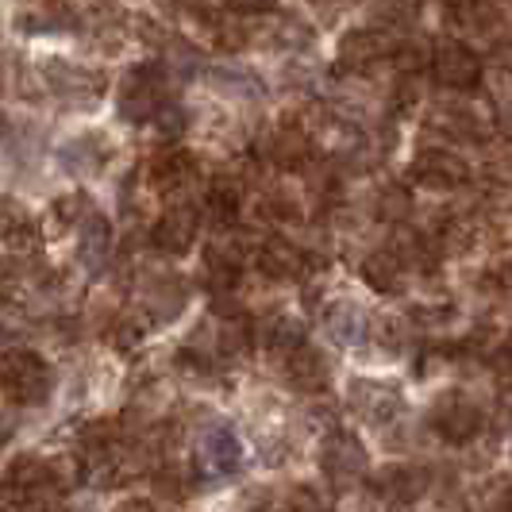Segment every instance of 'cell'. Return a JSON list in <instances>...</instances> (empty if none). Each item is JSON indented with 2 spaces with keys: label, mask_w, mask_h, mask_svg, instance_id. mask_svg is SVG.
I'll return each instance as SVG.
<instances>
[{
  "label": "cell",
  "mask_w": 512,
  "mask_h": 512,
  "mask_svg": "<svg viewBox=\"0 0 512 512\" xmlns=\"http://www.w3.org/2000/svg\"><path fill=\"white\" fill-rule=\"evenodd\" d=\"M166 70L158 62H139L131 66L128 77L120 81V93H116V104H120V116L128 124H154V116L166 108Z\"/></svg>",
  "instance_id": "obj_1"
},
{
  "label": "cell",
  "mask_w": 512,
  "mask_h": 512,
  "mask_svg": "<svg viewBox=\"0 0 512 512\" xmlns=\"http://www.w3.org/2000/svg\"><path fill=\"white\" fill-rule=\"evenodd\" d=\"M0 389L16 405H43L51 397V366L35 351H8L0 359Z\"/></svg>",
  "instance_id": "obj_2"
},
{
  "label": "cell",
  "mask_w": 512,
  "mask_h": 512,
  "mask_svg": "<svg viewBox=\"0 0 512 512\" xmlns=\"http://www.w3.org/2000/svg\"><path fill=\"white\" fill-rule=\"evenodd\" d=\"M432 74L443 89H455V93H470L482 85V58L474 47H466L462 39H439L432 47Z\"/></svg>",
  "instance_id": "obj_3"
},
{
  "label": "cell",
  "mask_w": 512,
  "mask_h": 512,
  "mask_svg": "<svg viewBox=\"0 0 512 512\" xmlns=\"http://www.w3.org/2000/svg\"><path fill=\"white\" fill-rule=\"evenodd\" d=\"M428 424L447 443H470V439L482 432L486 416H482V405L470 401L466 393H443L436 405H432V412H428Z\"/></svg>",
  "instance_id": "obj_4"
},
{
  "label": "cell",
  "mask_w": 512,
  "mask_h": 512,
  "mask_svg": "<svg viewBox=\"0 0 512 512\" xmlns=\"http://www.w3.org/2000/svg\"><path fill=\"white\" fill-rule=\"evenodd\" d=\"M393 54H397V39L389 31H382V27H351L339 39L335 66L339 70H351V74H362V70L382 66L385 58H393Z\"/></svg>",
  "instance_id": "obj_5"
},
{
  "label": "cell",
  "mask_w": 512,
  "mask_h": 512,
  "mask_svg": "<svg viewBox=\"0 0 512 512\" xmlns=\"http://www.w3.org/2000/svg\"><path fill=\"white\" fill-rule=\"evenodd\" d=\"M62 486H66V482H62L58 466H54V462L35 459V455L12 462V470H8L4 482H0L4 497L24 501V505H31V501H47V497H54V493H62Z\"/></svg>",
  "instance_id": "obj_6"
},
{
  "label": "cell",
  "mask_w": 512,
  "mask_h": 512,
  "mask_svg": "<svg viewBox=\"0 0 512 512\" xmlns=\"http://www.w3.org/2000/svg\"><path fill=\"white\" fill-rule=\"evenodd\" d=\"M409 181L424 189H462L470 181V162L443 147H424L409 162Z\"/></svg>",
  "instance_id": "obj_7"
},
{
  "label": "cell",
  "mask_w": 512,
  "mask_h": 512,
  "mask_svg": "<svg viewBox=\"0 0 512 512\" xmlns=\"http://www.w3.org/2000/svg\"><path fill=\"white\" fill-rule=\"evenodd\" d=\"M320 466L332 486H355L366 474V447L355 432H332L320 447Z\"/></svg>",
  "instance_id": "obj_8"
},
{
  "label": "cell",
  "mask_w": 512,
  "mask_h": 512,
  "mask_svg": "<svg viewBox=\"0 0 512 512\" xmlns=\"http://www.w3.org/2000/svg\"><path fill=\"white\" fill-rule=\"evenodd\" d=\"M347 405L359 416L362 424H389L401 412V389L389 382H374V378H355L347 389Z\"/></svg>",
  "instance_id": "obj_9"
},
{
  "label": "cell",
  "mask_w": 512,
  "mask_h": 512,
  "mask_svg": "<svg viewBox=\"0 0 512 512\" xmlns=\"http://www.w3.org/2000/svg\"><path fill=\"white\" fill-rule=\"evenodd\" d=\"M197 231H201V212H197V205L181 201L158 216V224L151 228V243L162 255H185L197 243Z\"/></svg>",
  "instance_id": "obj_10"
},
{
  "label": "cell",
  "mask_w": 512,
  "mask_h": 512,
  "mask_svg": "<svg viewBox=\"0 0 512 512\" xmlns=\"http://www.w3.org/2000/svg\"><path fill=\"white\" fill-rule=\"evenodd\" d=\"M274 366L282 370V378L289 382V389H297V393H324L328 382H332L328 359H324L308 339L297 351H289L282 362H274Z\"/></svg>",
  "instance_id": "obj_11"
},
{
  "label": "cell",
  "mask_w": 512,
  "mask_h": 512,
  "mask_svg": "<svg viewBox=\"0 0 512 512\" xmlns=\"http://www.w3.org/2000/svg\"><path fill=\"white\" fill-rule=\"evenodd\" d=\"M308 151H312L308 131L297 120L274 124V128L266 131V139H262V158L270 166H278V170H301L308 162Z\"/></svg>",
  "instance_id": "obj_12"
},
{
  "label": "cell",
  "mask_w": 512,
  "mask_h": 512,
  "mask_svg": "<svg viewBox=\"0 0 512 512\" xmlns=\"http://www.w3.org/2000/svg\"><path fill=\"white\" fill-rule=\"evenodd\" d=\"M258 270L266 274V278H278V282H289V278H305V255L282 239V235H266L262 243H258Z\"/></svg>",
  "instance_id": "obj_13"
},
{
  "label": "cell",
  "mask_w": 512,
  "mask_h": 512,
  "mask_svg": "<svg viewBox=\"0 0 512 512\" xmlns=\"http://www.w3.org/2000/svg\"><path fill=\"white\" fill-rule=\"evenodd\" d=\"M193 174H197V158H193V151H185V147H166V151L154 154L151 166H147L151 189H158V193L181 189L185 181H193Z\"/></svg>",
  "instance_id": "obj_14"
},
{
  "label": "cell",
  "mask_w": 512,
  "mask_h": 512,
  "mask_svg": "<svg viewBox=\"0 0 512 512\" xmlns=\"http://www.w3.org/2000/svg\"><path fill=\"white\" fill-rule=\"evenodd\" d=\"M243 282V251H235V247H224V243H216V247H208L205 255V289L212 297H228L235 293Z\"/></svg>",
  "instance_id": "obj_15"
},
{
  "label": "cell",
  "mask_w": 512,
  "mask_h": 512,
  "mask_svg": "<svg viewBox=\"0 0 512 512\" xmlns=\"http://www.w3.org/2000/svg\"><path fill=\"white\" fill-rule=\"evenodd\" d=\"M239 208H243V181H235L231 174H216V178L208 181L205 212L212 224L231 228L239 220Z\"/></svg>",
  "instance_id": "obj_16"
},
{
  "label": "cell",
  "mask_w": 512,
  "mask_h": 512,
  "mask_svg": "<svg viewBox=\"0 0 512 512\" xmlns=\"http://www.w3.org/2000/svg\"><path fill=\"white\" fill-rule=\"evenodd\" d=\"M362 282L370 285L374 293H401L405 289V262L401 255H393V251H374V255L362 262Z\"/></svg>",
  "instance_id": "obj_17"
},
{
  "label": "cell",
  "mask_w": 512,
  "mask_h": 512,
  "mask_svg": "<svg viewBox=\"0 0 512 512\" xmlns=\"http://www.w3.org/2000/svg\"><path fill=\"white\" fill-rule=\"evenodd\" d=\"M201 459H205V466L212 470V474H235L239 470V439H235V432L231 428H208L205 436H201Z\"/></svg>",
  "instance_id": "obj_18"
},
{
  "label": "cell",
  "mask_w": 512,
  "mask_h": 512,
  "mask_svg": "<svg viewBox=\"0 0 512 512\" xmlns=\"http://www.w3.org/2000/svg\"><path fill=\"white\" fill-rule=\"evenodd\" d=\"M378 489L393 505H412L424 493V474L405 466V462H397V466H385L382 474H378Z\"/></svg>",
  "instance_id": "obj_19"
},
{
  "label": "cell",
  "mask_w": 512,
  "mask_h": 512,
  "mask_svg": "<svg viewBox=\"0 0 512 512\" xmlns=\"http://www.w3.org/2000/svg\"><path fill=\"white\" fill-rule=\"evenodd\" d=\"M262 343H266V355H270V359L282 362L289 351H297V347L305 343V328H301L297 320H289V316H278V320L266 328Z\"/></svg>",
  "instance_id": "obj_20"
},
{
  "label": "cell",
  "mask_w": 512,
  "mask_h": 512,
  "mask_svg": "<svg viewBox=\"0 0 512 512\" xmlns=\"http://www.w3.org/2000/svg\"><path fill=\"white\" fill-rule=\"evenodd\" d=\"M328 332L339 343H359L362 332H366V320H362V312L351 301H339V305L328 308Z\"/></svg>",
  "instance_id": "obj_21"
},
{
  "label": "cell",
  "mask_w": 512,
  "mask_h": 512,
  "mask_svg": "<svg viewBox=\"0 0 512 512\" xmlns=\"http://www.w3.org/2000/svg\"><path fill=\"white\" fill-rule=\"evenodd\" d=\"M443 12L462 27H482L493 16V0H443Z\"/></svg>",
  "instance_id": "obj_22"
},
{
  "label": "cell",
  "mask_w": 512,
  "mask_h": 512,
  "mask_svg": "<svg viewBox=\"0 0 512 512\" xmlns=\"http://www.w3.org/2000/svg\"><path fill=\"white\" fill-rule=\"evenodd\" d=\"M436 128L447 131V135H455V139H478V120H474V112H466V108H439Z\"/></svg>",
  "instance_id": "obj_23"
},
{
  "label": "cell",
  "mask_w": 512,
  "mask_h": 512,
  "mask_svg": "<svg viewBox=\"0 0 512 512\" xmlns=\"http://www.w3.org/2000/svg\"><path fill=\"white\" fill-rule=\"evenodd\" d=\"M154 489H158L162 497H170V501H181V497H185V489H189L185 470H178V466H162V470L154 474Z\"/></svg>",
  "instance_id": "obj_24"
},
{
  "label": "cell",
  "mask_w": 512,
  "mask_h": 512,
  "mask_svg": "<svg viewBox=\"0 0 512 512\" xmlns=\"http://www.w3.org/2000/svg\"><path fill=\"white\" fill-rule=\"evenodd\" d=\"M416 8H420V0H378V16L385 24H409L416 20Z\"/></svg>",
  "instance_id": "obj_25"
},
{
  "label": "cell",
  "mask_w": 512,
  "mask_h": 512,
  "mask_svg": "<svg viewBox=\"0 0 512 512\" xmlns=\"http://www.w3.org/2000/svg\"><path fill=\"white\" fill-rule=\"evenodd\" d=\"M378 212H382L385 220H401V216L409 212V193H405V189H382Z\"/></svg>",
  "instance_id": "obj_26"
},
{
  "label": "cell",
  "mask_w": 512,
  "mask_h": 512,
  "mask_svg": "<svg viewBox=\"0 0 512 512\" xmlns=\"http://www.w3.org/2000/svg\"><path fill=\"white\" fill-rule=\"evenodd\" d=\"M231 12H243V16H262V12H270L278 0H224Z\"/></svg>",
  "instance_id": "obj_27"
},
{
  "label": "cell",
  "mask_w": 512,
  "mask_h": 512,
  "mask_svg": "<svg viewBox=\"0 0 512 512\" xmlns=\"http://www.w3.org/2000/svg\"><path fill=\"white\" fill-rule=\"evenodd\" d=\"M289 505H293V509H320V497H312V486H297Z\"/></svg>",
  "instance_id": "obj_28"
},
{
  "label": "cell",
  "mask_w": 512,
  "mask_h": 512,
  "mask_svg": "<svg viewBox=\"0 0 512 512\" xmlns=\"http://www.w3.org/2000/svg\"><path fill=\"white\" fill-rule=\"evenodd\" d=\"M497 370H501V374H509V378H512V335L505 339V347L497 351Z\"/></svg>",
  "instance_id": "obj_29"
},
{
  "label": "cell",
  "mask_w": 512,
  "mask_h": 512,
  "mask_svg": "<svg viewBox=\"0 0 512 512\" xmlns=\"http://www.w3.org/2000/svg\"><path fill=\"white\" fill-rule=\"evenodd\" d=\"M316 4H324V8H339V4H347V0H316Z\"/></svg>",
  "instance_id": "obj_30"
},
{
  "label": "cell",
  "mask_w": 512,
  "mask_h": 512,
  "mask_svg": "<svg viewBox=\"0 0 512 512\" xmlns=\"http://www.w3.org/2000/svg\"><path fill=\"white\" fill-rule=\"evenodd\" d=\"M501 505H505V509H512V486L505 489V501H501Z\"/></svg>",
  "instance_id": "obj_31"
}]
</instances>
